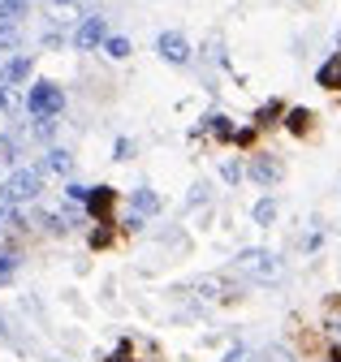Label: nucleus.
<instances>
[{
	"label": "nucleus",
	"mask_w": 341,
	"mask_h": 362,
	"mask_svg": "<svg viewBox=\"0 0 341 362\" xmlns=\"http://www.w3.org/2000/svg\"><path fill=\"white\" fill-rule=\"evenodd\" d=\"M52 134H57V117H35V139H52Z\"/></svg>",
	"instance_id": "nucleus-22"
},
{
	"label": "nucleus",
	"mask_w": 341,
	"mask_h": 362,
	"mask_svg": "<svg viewBox=\"0 0 341 362\" xmlns=\"http://www.w3.org/2000/svg\"><path fill=\"white\" fill-rule=\"evenodd\" d=\"M18 156V147H13V139H0V164H5V160H13Z\"/></svg>",
	"instance_id": "nucleus-28"
},
{
	"label": "nucleus",
	"mask_w": 341,
	"mask_h": 362,
	"mask_svg": "<svg viewBox=\"0 0 341 362\" xmlns=\"http://www.w3.org/2000/svg\"><path fill=\"white\" fill-rule=\"evenodd\" d=\"M44 190V168H13L0 181V199L5 203H35Z\"/></svg>",
	"instance_id": "nucleus-2"
},
{
	"label": "nucleus",
	"mask_w": 341,
	"mask_h": 362,
	"mask_svg": "<svg viewBox=\"0 0 341 362\" xmlns=\"http://www.w3.org/2000/svg\"><path fill=\"white\" fill-rule=\"evenodd\" d=\"M281 121H285L289 134H298V139H303V134H311V121H316V117H311V108H285Z\"/></svg>",
	"instance_id": "nucleus-12"
},
{
	"label": "nucleus",
	"mask_w": 341,
	"mask_h": 362,
	"mask_svg": "<svg viewBox=\"0 0 341 362\" xmlns=\"http://www.w3.org/2000/svg\"><path fill=\"white\" fill-rule=\"evenodd\" d=\"M156 52H160V61H168V65H190V43H186L182 30H164V35L156 39Z\"/></svg>",
	"instance_id": "nucleus-6"
},
{
	"label": "nucleus",
	"mask_w": 341,
	"mask_h": 362,
	"mask_svg": "<svg viewBox=\"0 0 341 362\" xmlns=\"http://www.w3.org/2000/svg\"><path fill=\"white\" fill-rule=\"evenodd\" d=\"M260 362H294V354H285L281 345H272V349H264V354H260Z\"/></svg>",
	"instance_id": "nucleus-25"
},
{
	"label": "nucleus",
	"mask_w": 341,
	"mask_h": 362,
	"mask_svg": "<svg viewBox=\"0 0 341 362\" xmlns=\"http://www.w3.org/2000/svg\"><path fill=\"white\" fill-rule=\"evenodd\" d=\"M18 263H22V255H18V250H0V285H9V281H13Z\"/></svg>",
	"instance_id": "nucleus-16"
},
{
	"label": "nucleus",
	"mask_w": 341,
	"mask_h": 362,
	"mask_svg": "<svg viewBox=\"0 0 341 362\" xmlns=\"http://www.w3.org/2000/svg\"><path fill=\"white\" fill-rule=\"evenodd\" d=\"M246 173H250L255 186H277V181L285 177V164H281V156H272V151H255L250 164H246Z\"/></svg>",
	"instance_id": "nucleus-5"
},
{
	"label": "nucleus",
	"mask_w": 341,
	"mask_h": 362,
	"mask_svg": "<svg viewBox=\"0 0 341 362\" xmlns=\"http://www.w3.org/2000/svg\"><path fill=\"white\" fill-rule=\"evenodd\" d=\"M277 117H285V104H281V100H268V104H264L260 112H255V125L264 129V125H272Z\"/></svg>",
	"instance_id": "nucleus-18"
},
{
	"label": "nucleus",
	"mask_w": 341,
	"mask_h": 362,
	"mask_svg": "<svg viewBox=\"0 0 341 362\" xmlns=\"http://www.w3.org/2000/svg\"><path fill=\"white\" fill-rule=\"evenodd\" d=\"M104 52H108L112 61H125V57H130V39H125V35H108V39H104Z\"/></svg>",
	"instance_id": "nucleus-17"
},
{
	"label": "nucleus",
	"mask_w": 341,
	"mask_h": 362,
	"mask_svg": "<svg viewBox=\"0 0 341 362\" xmlns=\"http://www.w3.org/2000/svg\"><path fill=\"white\" fill-rule=\"evenodd\" d=\"M44 173H52V177H69L74 173V156L65 151V147H52L48 156H44V164H39Z\"/></svg>",
	"instance_id": "nucleus-9"
},
{
	"label": "nucleus",
	"mask_w": 341,
	"mask_h": 362,
	"mask_svg": "<svg viewBox=\"0 0 341 362\" xmlns=\"http://www.w3.org/2000/svg\"><path fill=\"white\" fill-rule=\"evenodd\" d=\"M65 194H69L74 203H82V207H87V199H91V186H78V181H69V186H65Z\"/></svg>",
	"instance_id": "nucleus-24"
},
{
	"label": "nucleus",
	"mask_w": 341,
	"mask_h": 362,
	"mask_svg": "<svg viewBox=\"0 0 341 362\" xmlns=\"http://www.w3.org/2000/svg\"><path fill=\"white\" fill-rule=\"evenodd\" d=\"M108 242H112V229H96L91 233V246H108Z\"/></svg>",
	"instance_id": "nucleus-29"
},
{
	"label": "nucleus",
	"mask_w": 341,
	"mask_h": 362,
	"mask_svg": "<svg viewBox=\"0 0 341 362\" xmlns=\"http://www.w3.org/2000/svg\"><path fill=\"white\" fill-rule=\"evenodd\" d=\"M238 272H242V276H250V281H260V285L285 281V263L272 250H242L238 255Z\"/></svg>",
	"instance_id": "nucleus-1"
},
{
	"label": "nucleus",
	"mask_w": 341,
	"mask_h": 362,
	"mask_svg": "<svg viewBox=\"0 0 341 362\" xmlns=\"http://www.w3.org/2000/svg\"><path fill=\"white\" fill-rule=\"evenodd\" d=\"M255 129H260V125H246V129H238V134H233V143H238V147H250V143H255Z\"/></svg>",
	"instance_id": "nucleus-26"
},
{
	"label": "nucleus",
	"mask_w": 341,
	"mask_h": 362,
	"mask_svg": "<svg viewBox=\"0 0 341 362\" xmlns=\"http://www.w3.org/2000/svg\"><path fill=\"white\" fill-rule=\"evenodd\" d=\"M18 43H22V35H18V22L0 18V52H13Z\"/></svg>",
	"instance_id": "nucleus-15"
},
{
	"label": "nucleus",
	"mask_w": 341,
	"mask_h": 362,
	"mask_svg": "<svg viewBox=\"0 0 341 362\" xmlns=\"http://www.w3.org/2000/svg\"><path fill=\"white\" fill-rule=\"evenodd\" d=\"M203 134H212L216 143H233V121L225 117V112H212V117H203Z\"/></svg>",
	"instance_id": "nucleus-8"
},
{
	"label": "nucleus",
	"mask_w": 341,
	"mask_h": 362,
	"mask_svg": "<svg viewBox=\"0 0 341 362\" xmlns=\"http://www.w3.org/2000/svg\"><path fill=\"white\" fill-rule=\"evenodd\" d=\"M104 39H108V22L100 13H87L74 30V48L78 52H96V48H104Z\"/></svg>",
	"instance_id": "nucleus-4"
},
{
	"label": "nucleus",
	"mask_w": 341,
	"mask_h": 362,
	"mask_svg": "<svg viewBox=\"0 0 341 362\" xmlns=\"http://www.w3.org/2000/svg\"><path fill=\"white\" fill-rule=\"evenodd\" d=\"M324 328H328V337L341 341V302H328L324 306Z\"/></svg>",
	"instance_id": "nucleus-19"
},
{
	"label": "nucleus",
	"mask_w": 341,
	"mask_h": 362,
	"mask_svg": "<svg viewBox=\"0 0 341 362\" xmlns=\"http://www.w3.org/2000/svg\"><path fill=\"white\" fill-rule=\"evenodd\" d=\"M26 108V95H22V90L13 86V82H0V112H22Z\"/></svg>",
	"instance_id": "nucleus-13"
},
{
	"label": "nucleus",
	"mask_w": 341,
	"mask_h": 362,
	"mask_svg": "<svg viewBox=\"0 0 341 362\" xmlns=\"http://www.w3.org/2000/svg\"><path fill=\"white\" fill-rule=\"evenodd\" d=\"M112 203H117V190H112V186H96V190H91V199H87V216H96L100 224H108Z\"/></svg>",
	"instance_id": "nucleus-7"
},
{
	"label": "nucleus",
	"mask_w": 341,
	"mask_h": 362,
	"mask_svg": "<svg viewBox=\"0 0 341 362\" xmlns=\"http://www.w3.org/2000/svg\"><path fill=\"white\" fill-rule=\"evenodd\" d=\"M316 86H324V90H341V52L328 57V61L316 69Z\"/></svg>",
	"instance_id": "nucleus-10"
},
{
	"label": "nucleus",
	"mask_w": 341,
	"mask_h": 362,
	"mask_svg": "<svg viewBox=\"0 0 341 362\" xmlns=\"http://www.w3.org/2000/svg\"><path fill=\"white\" fill-rule=\"evenodd\" d=\"M130 151H134V143H130V139H117V147H112V156H117V160H130Z\"/></svg>",
	"instance_id": "nucleus-27"
},
{
	"label": "nucleus",
	"mask_w": 341,
	"mask_h": 362,
	"mask_svg": "<svg viewBox=\"0 0 341 362\" xmlns=\"http://www.w3.org/2000/svg\"><path fill=\"white\" fill-rule=\"evenodd\" d=\"M30 69H35V61L22 52V57H13L5 69H0V82H13V86H18V82H26V78H30Z\"/></svg>",
	"instance_id": "nucleus-11"
},
{
	"label": "nucleus",
	"mask_w": 341,
	"mask_h": 362,
	"mask_svg": "<svg viewBox=\"0 0 341 362\" xmlns=\"http://www.w3.org/2000/svg\"><path fill=\"white\" fill-rule=\"evenodd\" d=\"M9 337V324H5V315H0V341H5Z\"/></svg>",
	"instance_id": "nucleus-31"
},
{
	"label": "nucleus",
	"mask_w": 341,
	"mask_h": 362,
	"mask_svg": "<svg viewBox=\"0 0 341 362\" xmlns=\"http://www.w3.org/2000/svg\"><path fill=\"white\" fill-rule=\"evenodd\" d=\"M61 108H65V90L57 82H35L26 90V112L30 117H61Z\"/></svg>",
	"instance_id": "nucleus-3"
},
{
	"label": "nucleus",
	"mask_w": 341,
	"mask_h": 362,
	"mask_svg": "<svg viewBox=\"0 0 341 362\" xmlns=\"http://www.w3.org/2000/svg\"><path fill=\"white\" fill-rule=\"evenodd\" d=\"M22 211H18V203H0V233H13V229H22Z\"/></svg>",
	"instance_id": "nucleus-14"
},
{
	"label": "nucleus",
	"mask_w": 341,
	"mask_h": 362,
	"mask_svg": "<svg viewBox=\"0 0 341 362\" xmlns=\"http://www.w3.org/2000/svg\"><path fill=\"white\" fill-rule=\"evenodd\" d=\"M156 207H160V199H156L151 190H134V211H139V216H147V211H156Z\"/></svg>",
	"instance_id": "nucleus-20"
},
{
	"label": "nucleus",
	"mask_w": 341,
	"mask_h": 362,
	"mask_svg": "<svg viewBox=\"0 0 341 362\" xmlns=\"http://www.w3.org/2000/svg\"><path fill=\"white\" fill-rule=\"evenodd\" d=\"M328 362H341V341H337V345L328 349Z\"/></svg>",
	"instance_id": "nucleus-30"
},
{
	"label": "nucleus",
	"mask_w": 341,
	"mask_h": 362,
	"mask_svg": "<svg viewBox=\"0 0 341 362\" xmlns=\"http://www.w3.org/2000/svg\"><path fill=\"white\" fill-rule=\"evenodd\" d=\"M272 220H277V203L260 199V203H255V224H272Z\"/></svg>",
	"instance_id": "nucleus-21"
},
{
	"label": "nucleus",
	"mask_w": 341,
	"mask_h": 362,
	"mask_svg": "<svg viewBox=\"0 0 341 362\" xmlns=\"http://www.w3.org/2000/svg\"><path fill=\"white\" fill-rule=\"evenodd\" d=\"M221 177L229 181V186H238V181H242V164H238V160H225V164H221Z\"/></svg>",
	"instance_id": "nucleus-23"
}]
</instances>
